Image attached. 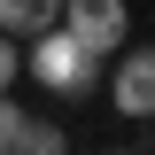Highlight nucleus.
I'll return each mask as SVG.
<instances>
[{
    "mask_svg": "<svg viewBox=\"0 0 155 155\" xmlns=\"http://www.w3.org/2000/svg\"><path fill=\"white\" fill-rule=\"evenodd\" d=\"M23 70H31L54 101H93V93H101V78H109V54H93V47L70 31V23H47V31L31 39Z\"/></svg>",
    "mask_w": 155,
    "mask_h": 155,
    "instance_id": "f257e3e1",
    "label": "nucleus"
},
{
    "mask_svg": "<svg viewBox=\"0 0 155 155\" xmlns=\"http://www.w3.org/2000/svg\"><path fill=\"white\" fill-rule=\"evenodd\" d=\"M109 109L116 116H132V124H155V47H116L109 62Z\"/></svg>",
    "mask_w": 155,
    "mask_h": 155,
    "instance_id": "f03ea898",
    "label": "nucleus"
},
{
    "mask_svg": "<svg viewBox=\"0 0 155 155\" xmlns=\"http://www.w3.org/2000/svg\"><path fill=\"white\" fill-rule=\"evenodd\" d=\"M62 23H70L93 54H116V47L132 39V8H124V0H62Z\"/></svg>",
    "mask_w": 155,
    "mask_h": 155,
    "instance_id": "7ed1b4c3",
    "label": "nucleus"
},
{
    "mask_svg": "<svg viewBox=\"0 0 155 155\" xmlns=\"http://www.w3.org/2000/svg\"><path fill=\"white\" fill-rule=\"evenodd\" d=\"M47 23H62V0H0V31L8 39H39Z\"/></svg>",
    "mask_w": 155,
    "mask_h": 155,
    "instance_id": "20e7f679",
    "label": "nucleus"
},
{
    "mask_svg": "<svg viewBox=\"0 0 155 155\" xmlns=\"http://www.w3.org/2000/svg\"><path fill=\"white\" fill-rule=\"evenodd\" d=\"M16 147H23V155H54V147H62V124H47V116H23V124H16Z\"/></svg>",
    "mask_w": 155,
    "mask_h": 155,
    "instance_id": "39448f33",
    "label": "nucleus"
},
{
    "mask_svg": "<svg viewBox=\"0 0 155 155\" xmlns=\"http://www.w3.org/2000/svg\"><path fill=\"white\" fill-rule=\"evenodd\" d=\"M16 78H23V47H16V39H8V31H0V93H8Z\"/></svg>",
    "mask_w": 155,
    "mask_h": 155,
    "instance_id": "423d86ee",
    "label": "nucleus"
},
{
    "mask_svg": "<svg viewBox=\"0 0 155 155\" xmlns=\"http://www.w3.org/2000/svg\"><path fill=\"white\" fill-rule=\"evenodd\" d=\"M16 124H23V109H16V101H8V93H0V155L16 147Z\"/></svg>",
    "mask_w": 155,
    "mask_h": 155,
    "instance_id": "0eeeda50",
    "label": "nucleus"
}]
</instances>
